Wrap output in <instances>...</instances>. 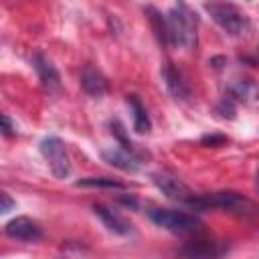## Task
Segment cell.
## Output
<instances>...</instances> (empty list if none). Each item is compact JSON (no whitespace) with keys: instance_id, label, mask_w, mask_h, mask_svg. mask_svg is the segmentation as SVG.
Here are the masks:
<instances>
[{"instance_id":"cell-14","label":"cell","mask_w":259,"mask_h":259,"mask_svg":"<svg viewBox=\"0 0 259 259\" xmlns=\"http://www.w3.org/2000/svg\"><path fill=\"white\" fill-rule=\"evenodd\" d=\"M223 251H225V247H219V243L194 241V243H188L180 253L182 255H190V257H214V255H221Z\"/></svg>"},{"instance_id":"cell-12","label":"cell","mask_w":259,"mask_h":259,"mask_svg":"<svg viewBox=\"0 0 259 259\" xmlns=\"http://www.w3.org/2000/svg\"><path fill=\"white\" fill-rule=\"evenodd\" d=\"M93 212H95V217L103 223V227H105L107 231H111V233H115V235H121V237H127V235L134 233L132 223H127L123 217H119L117 212L109 210L107 206L95 204V206H93Z\"/></svg>"},{"instance_id":"cell-11","label":"cell","mask_w":259,"mask_h":259,"mask_svg":"<svg viewBox=\"0 0 259 259\" xmlns=\"http://www.w3.org/2000/svg\"><path fill=\"white\" fill-rule=\"evenodd\" d=\"M81 89L89 97L99 99V97H103L107 93V79L93 65H85L83 71H81Z\"/></svg>"},{"instance_id":"cell-16","label":"cell","mask_w":259,"mask_h":259,"mask_svg":"<svg viewBox=\"0 0 259 259\" xmlns=\"http://www.w3.org/2000/svg\"><path fill=\"white\" fill-rule=\"evenodd\" d=\"M77 186H83V188H115V190H125V184L115 180V178H107V176H89V178H81L75 182Z\"/></svg>"},{"instance_id":"cell-6","label":"cell","mask_w":259,"mask_h":259,"mask_svg":"<svg viewBox=\"0 0 259 259\" xmlns=\"http://www.w3.org/2000/svg\"><path fill=\"white\" fill-rule=\"evenodd\" d=\"M6 235L14 241H22V243H36L42 239V229L38 223H34L28 217H16L12 221L6 223L4 227Z\"/></svg>"},{"instance_id":"cell-17","label":"cell","mask_w":259,"mask_h":259,"mask_svg":"<svg viewBox=\"0 0 259 259\" xmlns=\"http://www.w3.org/2000/svg\"><path fill=\"white\" fill-rule=\"evenodd\" d=\"M253 91V85L249 81H243V79H237L231 87H229V97L235 99V101H243V99H249Z\"/></svg>"},{"instance_id":"cell-4","label":"cell","mask_w":259,"mask_h":259,"mask_svg":"<svg viewBox=\"0 0 259 259\" xmlns=\"http://www.w3.org/2000/svg\"><path fill=\"white\" fill-rule=\"evenodd\" d=\"M148 217L154 225H158L160 229L174 233V235L196 233L202 227V221L198 217L182 212V210H172V208H150Z\"/></svg>"},{"instance_id":"cell-18","label":"cell","mask_w":259,"mask_h":259,"mask_svg":"<svg viewBox=\"0 0 259 259\" xmlns=\"http://www.w3.org/2000/svg\"><path fill=\"white\" fill-rule=\"evenodd\" d=\"M217 111H219L223 117L233 119V117H235V99H231L229 95L223 97V99L219 101V105H217Z\"/></svg>"},{"instance_id":"cell-5","label":"cell","mask_w":259,"mask_h":259,"mask_svg":"<svg viewBox=\"0 0 259 259\" xmlns=\"http://www.w3.org/2000/svg\"><path fill=\"white\" fill-rule=\"evenodd\" d=\"M38 150L42 154V158L47 160L51 172L55 178H67L71 174V160H69V154H67V148L63 144L61 138L57 136H47L40 140L38 144Z\"/></svg>"},{"instance_id":"cell-2","label":"cell","mask_w":259,"mask_h":259,"mask_svg":"<svg viewBox=\"0 0 259 259\" xmlns=\"http://www.w3.org/2000/svg\"><path fill=\"white\" fill-rule=\"evenodd\" d=\"M186 204L194 210H223V212H235V214H245L253 210V204L247 196L225 190V192H210V194H192Z\"/></svg>"},{"instance_id":"cell-19","label":"cell","mask_w":259,"mask_h":259,"mask_svg":"<svg viewBox=\"0 0 259 259\" xmlns=\"http://www.w3.org/2000/svg\"><path fill=\"white\" fill-rule=\"evenodd\" d=\"M0 132L4 134V136H8V138H12L14 134H16V130H14V123H12V119L6 115V113H2L0 111Z\"/></svg>"},{"instance_id":"cell-20","label":"cell","mask_w":259,"mask_h":259,"mask_svg":"<svg viewBox=\"0 0 259 259\" xmlns=\"http://www.w3.org/2000/svg\"><path fill=\"white\" fill-rule=\"evenodd\" d=\"M14 206H16V202L12 200V196L0 190V217L6 214V212H10V210H14Z\"/></svg>"},{"instance_id":"cell-9","label":"cell","mask_w":259,"mask_h":259,"mask_svg":"<svg viewBox=\"0 0 259 259\" xmlns=\"http://www.w3.org/2000/svg\"><path fill=\"white\" fill-rule=\"evenodd\" d=\"M32 67L42 83V87L49 91V93H55L61 89V75L57 71V67L53 65V61L49 57H45L42 53H36L32 57Z\"/></svg>"},{"instance_id":"cell-10","label":"cell","mask_w":259,"mask_h":259,"mask_svg":"<svg viewBox=\"0 0 259 259\" xmlns=\"http://www.w3.org/2000/svg\"><path fill=\"white\" fill-rule=\"evenodd\" d=\"M162 79H164V85H166L168 93L176 101H186L190 97V89H188V83H186L184 75L172 63H168V65L162 67Z\"/></svg>"},{"instance_id":"cell-15","label":"cell","mask_w":259,"mask_h":259,"mask_svg":"<svg viewBox=\"0 0 259 259\" xmlns=\"http://www.w3.org/2000/svg\"><path fill=\"white\" fill-rule=\"evenodd\" d=\"M144 12H146V16H148V20H150V24H152V30H154V34H156L158 42H162L164 47H168L166 16H164L160 10H156L154 6H146V8H144Z\"/></svg>"},{"instance_id":"cell-1","label":"cell","mask_w":259,"mask_h":259,"mask_svg":"<svg viewBox=\"0 0 259 259\" xmlns=\"http://www.w3.org/2000/svg\"><path fill=\"white\" fill-rule=\"evenodd\" d=\"M164 16L168 30V47L192 51L196 47V14L188 6L178 4L170 8Z\"/></svg>"},{"instance_id":"cell-21","label":"cell","mask_w":259,"mask_h":259,"mask_svg":"<svg viewBox=\"0 0 259 259\" xmlns=\"http://www.w3.org/2000/svg\"><path fill=\"white\" fill-rule=\"evenodd\" d=\"M200 142H202L204 146H208V148H210V146H212V148H219V146H225L229 140H227L225 136H217V134H212V136H204Z\"/></svg>"},{"instance_id":"cell-3","label":"cell","mask_w":259,"mask_h":259,"mask_svg":"<svg viewBox=\"0 0 259 259\" xmlns=\"http://www.w3.org/2000/svg\"><path fill=\"white\" fill-rule=\"evenodd\" d=\"M206 12L210 18L231 36H247L251 32V20L233 4H223V2H208Z\"/></svg>"},{"instance_id":"cell-8","label":"cell","mask_w":259,"mask_h":259,"mask_svg":"<svg viewBox=\"0 0 259 259\" xmlns=\"http://www.w3.org/2000/svg\"><path fill=\"white\" fill-rule=\"evenodd\" d=\"M152 182L158 186V190H162L164 196L172 198V200H180V202H186L190 196H192V190L176 176H170L166 172H158V174H152Z\"/></svg>"},{"instance_id":"cell-13","label":"cell","mask_w":259,"mask_h":259,"mask_svg":"<svg viewBox=\"0 0 259 259\" xmlns=\"http://www.w3.org/2000/svg\"><path fill=\"white\" fill-rule=\"evenodd\" d=\"M127 105H130L132 115H134V130H136V134H150L152 119L148 115L146 105L140 101V97L138 95H127Z\"/></svg>"},{"instance_id":"cell-7","label":"cell","mask_w":259,"mask_h":259,"mask_svg":"<svg viewBox=\"0 0 259 259\" xmlns=\"http://www.w3.org/2000/svg\"><path fill=\"white\" fill-rule=\"evenodd\" d=\"M101 158L107 164H111V166H115L123 172H138L140 166H142V154L140 152H130L121 146H111V148L101 150Z\"/></svg>"}]
</instances>
